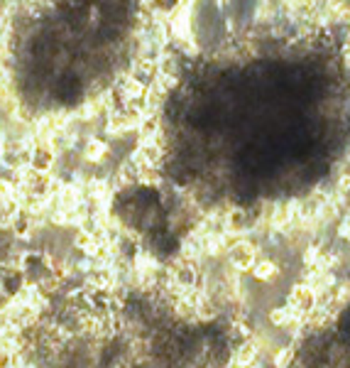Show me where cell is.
I'll return each mask as SVG.
<instances>
[{
    "label": "cell",
    "instance_id": "6da1fadb",
    "mask_svg": "<svg viewBox=\"0 0 350 368\" xmlns=\"http://www.w3.org/2000/svg\"><path fill=\"white\" fill-rule=\"evenodd\" d=\"M299 368H350V307H345L326 332L306 341Z\"/></svg>",
    "mask_w": 350,
    "mask_h": 368
}]
</instances>
